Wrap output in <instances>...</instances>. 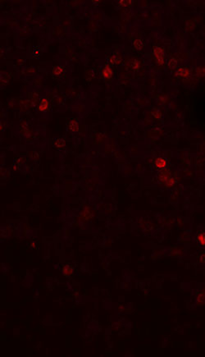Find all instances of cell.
Returning <instances> with one entry per match:
<instances>
[{"label": "cell", "mask_w": 205, "mask_h": 357, "mask_svg": "<svg viewBox=\"0 0 205 357\" xmlns=\"http://www.w3.org/2000/svg\"><path fill=\"white\" fill-rule=\"evenodd\" d=\"M154 57L157 60L158 64H162L164 63V53L161 48L155 47L154 48Z\"/></svg>", "instance_id": "obj_1"}, {"label": "cell", "mask_w": 205, "mask_h": 357, "mask_svg": "<svg viewBox=\"0 0 205 357\" xmlns=\"http://www.w3.org/2000/svg\"><path fill=\"white\" fill-rule=\"evenodd\" d=\"M112 74V71L109 66H105V68L103 70V76L104 79H109Z\"/></svg>", "instance_id": "obj_2"}, {"label": "cell", "mask_w": 205, "mask_h": 357, "mask_svg": "<svg viewBox=\"0 0 205 357\" xmlns=\"http://www.w3.org/2000/svg\"><path fill=\"white\" fill-rule=\"evenodd\" d=\"M197 242L201 246H205V232H201L198 234Z\"/></svg>", "instance_id": "obj_3"}, {"label": "cell", "mask_w": 205, "mask_h": 357, "mask_svg": "<svg viewBox=\"0 0 205 357\" xmlns=\"http://www.w3.org/2000/svg\"><path fill=\"white\" fill-rule=\"evenodd\" d=\"M155 164H156V166L159 167V168H164L165 167H167V161H166L164 159L158 158V159L156 160Z\"/></svg>", "instance_id": "obj_4"}, {"label": "cell", "mask_w": 205, "mask_h": 357, "mask_svg": "<svg viewBox=\"0 0 205 357\" xmlns=\"http://www.w3.org/2000/svg\"><path fill=\"white\" fill-rule=\"evenodd\" d=\"M78 123L75 121V120H72L71 123H69V127H68V129H69V131H76L77 130H78Z\"/></svg>", "instance_id": "obj_5"}, {"label": "cell", "mask_w": 205, "mask_h": 357, "mask_svg": "<svg viewBox=\"0 0 205 357\" xmlns=\"http://www.w3.org/2000/svg\"><path fill=\"white\" fill-rule=\"evenodd\" d=\"M53 145H55L57 148H62V147L65 146V140L63 139L56 140L53 142Z\"/></svg>", "instance_id": "obj_6"}, {"label": "cell", "mask_w": 205, "mask_h": 357, "mask_svg": "<svg viewBox=\"0 0 205 357\" xmlns=\"http://www.w3.org/2000/svg\"><path fill=\"white\" fill-rule=\"evenodd\" d=\"M63 71V68L62 67H56L55 69L53 70V74L55 75H60L62 74V72Z\"/></svg>", "instance_id": "obj_7"}]
</instances>
